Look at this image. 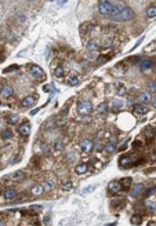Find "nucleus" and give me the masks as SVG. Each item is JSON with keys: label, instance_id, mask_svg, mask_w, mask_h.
I'll use <instances>...</instances> for the list:
<instances>
[{"label": "nucleus", "instance_id": "f257e3e1", "mask_svg": "<svg viewBox=\"0 0 156 226\" xmlns=\"http://www.w3.org/2000/svg\"><path fill=\"white\" fill-rule=\"evenodd\" d=\"M76 109H78V113L80 116H88L91 110H93V105H91L90 101H80L76 106Z\"/></svg>", "mask_w": 156, "mask_h": 226}, {"label": "nucleus", "instance_id": "f03ea898", "mask_svg": "<svg viewBox=\"0 0 156 226\" xmlns=\"http://www.w3.org/2000/svg\"><path fill=\"white\" fill-rule=\"evenodd\" d=\"M133 18H134V11H133L130 7H123V10L120 11V15H119V19L120 21H131Z\"/></svg>", "mask_w": 156, "mask_h": 226}, {"label": "nucleus", "instance_id": "7ed1b4c3", "mask_svg": "<svg viewBox=\"0 0 156 226\" xmlns=\"http://www.w3.org/2000/svg\"><path fill=\"white\" fill-rule=\"evenodd\" d=\"M112 7H113V4H112L111 2L102 0V2H99V3H98V11L101 12L102 15H109V12H111Z\"/></svg>", "mask_w": 156, "mask_h": 226}, {"label": "nucleus", "instance_id": "20e7f679", "mask_svg": "<svg viewBox=\"0 0 156 226\" xmlns=\"http://www.w3.org/2000/svg\"><path fill=\"white\" fill-rule=\"evenodd\" d=\"M80 149L84 153H90L94 149V142L91 139H83L80 142Z\"/></svg>", "mask_w": 156, "mask_h": 226}, {"label": "nucleus", "instance_id": "39448f33", "mask_svg": "<svg viewBox=\"0 0 156 226\" xmlns=\"http://www.w3.org/2000/svg\"><path fill=\"white\" fill-rule=\"evenodd\" d=\"M108 189H109V192H111L112 194H115V196H117V194L122 192V186H120V183H119V182H116V181H112L111 183L108 185Z\"/></svg>", "mask_w": 156, "mask_h": 226}, {"label": "nucleus", "instance_id": "423d86ee", "mask_svg": "<svg viewBox=\"0 0 156 226\" xmlns=\"http://www.w3.org/2000/svg\"><path fill=\"white\" fill-rule=\"evenodd\" d=\"M144 190H145L144 183H137L134 187H133V190H131V193H130V196H131L133 199H135V197H138Z\"/></svg>", "mask_w": 156, "mask_h": 226}, {"label": "nucleus", "instance_id": "0eeeda50", "mask_svg": "<svg viewBox=\"0 0 156 226\" xmlns=\"http://www.w3.org/2000/svg\"><path fill=\"white\" fill-rule=\"evenodd\" d=\"M30 76H32L33 79H40L43 76L42 68L37 66V65H32V66H30Z\"/></svg>", "mask_w": 156, "mask_h": 226}, {"label": "nucleus", "instance_id": "6e6552de", "mask_svg": "<svg viewBox=\"0 0 156 226\" xmlns=\"http://www.w3.org/2000/svg\"><path fill=\"white\" fill-rule=\"evenodd\" d=\"M124 6H120V4H117V6H113L111 10V12H109V17L112 18V19H119V15H120V11L123 10Z\"/></svg>", "mask_w": 156, "mask_h": 226}, {"label": "nucleus", "instance_id": "1a4fd4ad", "mask_svg": "<svg viewBox=\"0 0 156 226\" xmlns=\"http://www.w3.org/2000/svg\"><path fill=\"white\" fill-rule=\"evenodd\" d=\"M120 167L122 168H129V167L133 166V161H131V157L130 156H123V157H120Z\"/></svg>", "mask_w": 156, "mask_h": 226}, {"label": "nucleus", "instance_id": "9d476101", "mask_svg": "<svg viewBox=\"0 0 156 226\" xmlns=\"http://www.w3.org/2000/svg\"><path fill=\"white\" fill-rule=\"evenodd\" d=\"M43 193H44V190H43L42 185H35V186L30 189V194H32V196H35V197L42 196Z\"/></svg>", "mask_w": 156, "mask_h": 226}, {"label": "nucleus", "instance_id": "9b49d317", "mask_svg": "<svg viewBox=\"0 0 156 226\" xmlns=\"http://www.w3.org/2000/svg\"><path fill=\"white\" fill-rule=\"evenodd\" d=\"M36 102V98L33 95H28L26 98L22 99V106L24 108H29V106H33V104Z\"/></svg>", "mask_w": 156, "mask_h": 226}, {"label": "nucleus", "instance_id": "f8f14e48", "mask_svg": "<svg viewBox=\"0 0 156 226\" xmlns=\"http://www.w3.org/2000/svg\"><path fill=\"white\" fill-rule=\"evenodd\" d=\"M75 171H76V174H86L88 171V164H86V163H80V164H78V166L75 167Z\"/></svg>", "mask_w": 156, "mask_h": 226}, {"label": "nucleus", "instance_id": "ddd939ff", "mask_svg": "<svg viewBox=\"0 0 156 226\" xmlns=\"http://www.w3.org/2000/svg\"><path fill=\"white\" fill-rule=\"evenodd\" d=\"M15 197H17V190H15V189H11V187L6 189V192H4V199L6 200H14Z\"/></svg>", "mask_w": 156, "mask_h": 226}, {"label": "nucleus", "instance_id": "4468645a", "mask_svg": "<svg viewBox=\"0 0 156 226\" xmlns=\"http://www.w3.org/2000/svg\"><path fill=\"white\" fill-rule=\"evenodd\" d=\"M120 183V186H122V189H124V190H127L130 186L133 185V179L130 178V176H126V178H123L122 181L119 182Z\"/></svg>", "mask_w": 156, "mask_h": 226}, {"label": "nucleus", "instance_id": "2eb2a0df", "mask_svg": "<svg viewBox=\"0 0 156 226\" xmlns=\"http://www.w3.org/2000/svg\"><path fill=\"white\" fill-rule=\"evenodd\" d=\"M138 101L141 102V105L142 104H148L149 101H152V97H151L149 92H142V94L138 95Z\"/></svg>", "mask_w": 156, "mask_h": 226}, {"label": "nucleus", "instance_id": "dca6fc26", "mask_svg": "<svg viewBox=\"0 0 156 226\" xmlns=\"http://www.w3.org/2000/svg\"><path fill=\"white\" fill-rule=\"evenodd\" d=\"M134 113H137V115H145V113L148 112V108L145 106V105H141V104H138V105H134Z\"/></svg>", "mask_w": 156, "mask_h": 226}, {"label": "nucleus", "instance_id": "f3484780", "mask_svg": "<svg viewBox=\"0 0 156 226\" xmlns=\"http://www.w3.org/2000/svg\"><path fill=\"white\" fill-rule=\"evenodd\" d=\"M30 132V125L28 124V123H24V124L19 127V134L22 135V137H28Z\"/></svg>", "mask_w": 156, "mask_h": 226}, {"label": "nucleus", "instance_id": "a211bd4d", "mask_svg": "<svg viewBox=\"0 0 156 226\" xmlns=\"http://www.w3.org/2000/svg\"><path fill=\"white\" fill-rule=\"evenodd\" d=\"M12 94H14V90H12V87H11V86H4L3 88H2V95L6 97V98L11 97Z\"/></svg>", "mask_w": 156, "mask_h": 226}, {"label": "nucleus", "instance_id": "6ab92c4d", "mask_svg": "<svg viewBox=\"0 0 156 226\" xmlns=\"http://www.w3.org/2000/svg\"><path fill=\"white\" fill-rule=\"evenodd\" d=\"M104 150H105L106 153H113L115 150H116V143H115V141L106 143V145L104 146Z\"/></svg>", "mask_w": 156, "mask_h": 226}, {"label": "nucleus", "instance_id": "aec40b11", "mask_svg": "<svg viewBox=\"0 0 156 226\" xmlns=\"http://www.w3.org/2000/svg\"><path fill=\"white\" fill-rule=\"evenodd\" d=\"M153 66V61L152 60H147V61H142L141 65H140V69L141 70H147V69H151Z\"/></svg>", "mask_w": 156, "mask_h": 226}, {"label": "nucleus", "instance_id": "412c9836", "mask_svg": "<svg viewBox=\"0 0 156 226\" xmlns=\"http://www.w3.org/2000/svg\"><path fill=\"white\" fill-rule=\"evenodd\" d=\"M24 176H25V173H24V171H15L14 174L9 175L7 178H11V179H14V181H18V179H22Z\"/></svg>", "mask_w": 156, "mask_h": 226}, {"label": "nucleus", "instance_id": "4be33fe9", "mask_svg": "<svg viewBox=\"0 0 156 226\" xmlns=\"http://www.w3.org/2000/svg\"><path fill=\"white\" fill-rule=\"evenodd\" d=\"M87 50L91 51V53L97 51V50H98V43H97L95 40H90V42L87 43Z\"/></svg>", "mask_w": 156, "mask_h": 226}, {"label": "nucleus", "instance_id": "5701e85b", "mask_svg": "<svg viewBox=\"0 0 156 226\" xmlns=\"http://www.w3.org/2000/svg\"><path fill=\"white\" fill-rule=\"evenodd\" d=\"M130 222L133 223V225H141L142 223V217L141 215H133L131 218H130Z\"/></svg>", "mask_w": 156, "mask_h": 226}, {"label": "nucleus", "instance_id": "b1692460", "mask_svg": "<svg viewBox=\"0 0 156 226\" xmlns=\"http://www.w3.org/2000/svg\"><path fill=\"white\" fill-rule=\"evenodd\" d=\"M0 135H2V139H11V138H12V131L7 128V130L2 131V134H0Z\"/></svg>", "mask_w": 156, "mask_h": 226}, {"label": "nucleus", "instance_id": "393cba45", "mask_svg": "<svg viewBox=\"0 0 156 226\" xmlns=\"http://www.w3.org/2000/svg\"><path fill=\"white\" fill-rule=\"evenodd\" d=\"M64 73H65V70H64L62 66H57V68L54 69V76H55V77H62Z\"/></svg>", "mask_w": 156, "mask_h": 226}, {"label": "nucleus", "instance_id": "a878e982", "mask_svg": "<svg viewBox=\"0 0 156 226\" xmlns=\"http://www.w3.org/2000/svg\"><path fill=\"white\" fill-rule=\"evenodd\" d=\"M145 208L148 210V212H149V214H153V212H155V203H153V201H147V204H145Z\"/></svg>", "mask_w": 156, "mask_h": 226}, {"label": "nucleus", "instance_id": "bb28decb", "mask_svg": "<svg viewBox=\"0 0 156 226\" xmlns=\"http://www.w3.org/2000/svg\"><path fill=\"white\" fill-rule=\"evenodd\" d=\"M145 135L148 137V139H153V137H155V131H153V128L147 127V130H145Z\"/></svg>", "mask_w": 156, "mask_h": 226}, {"label": "nucleus", "instance_id": "cd10ccee", "mask_svg": "<svg viewBox=\"0 0 156 226\" xmlns=\"http://www.w3.org/2000/svg\"><path fill=\"white\" fill-rule=\"evenodd\" d=\"M106 110H108V105H106L105 102H102V104L98 105V113H101V115H105Z\"/></svg>", "mask_w": 156, "mask_h": 226}, {"label": "nucleus", "instance_id": "c85d7f7f", "mask_svg": "<svg viewBox=\"0 0 156 226\" xmlns=\"http://www.w3.org/2000/svg\"><path fill=\"white\" fill-rule=\"evenodd\" d=\"M7 122H9V124H17V123L19 122V116L18 115H12V116H10L9 117V120H7Z\"/></svg>", "mask_w": 156, "mask_h": 226}, {"label": "nucleus", "instance_id": "c756f323", "mask_svg": "<svg viewBox=\"0 0 156 226\" xmlns=\"http://www.w3.org/2000/svg\"><path fill=\"white\" fill-rule=\"evenodd\" d=\"M147 15H148V18H155V15H156V9H155V7H153V6L148 7Z\"/></svg>", "mask_w": 156, "mask_h": 226}, {"label": "nucleus", "instance_id": "7c9ffc66", "mask_svg": "<svg viewBox=\"0 0 156 226\" xmlns=\"http://www.w3.org/2000/svg\"><path fill=\"white\" fill-rule=\"evenodd\" d=\"M62 189H64V190H71V189H72V182H71V181L62 182Z\"/></svg>", "mask_w": 156, "mask_h": 226}, {"label": "nucleus", "instance_id": "2f4dec72", "mask_svg": "<svg viewBox=\"0 0 156 226\" xmlns=\"http://www.w3.org/2000/svg\"><path fill=\"white\" fill-rule=\"evenodd\" d=\"M68 83H69V86H78V84H79V79L75 77V76H73V77H69L68 79Z\"/></svg>", "mask_w": 156, "mask_h": 226}, {"label": "nucleus", "instance_id": "473e14b6", "mask_svg": "<svg viewBox=\"0 0 156 226\" xmlns=\"http://www.w3.org/2000/svg\"><path fill=\"white\" fill-rule=\"evenodd\" d=\"M42 187L44 192H50L53 189V183L51 182H44V185H42Z\"/></svg>", "mask_w": 156, "mask_h": 226}, {"label": "nucleus", "instance_id": "72a5a7b5", "mask_svg": "<svg viewBox=\"0 0 156 226\" xmlns=\"http://www.w3.org/2000/svg\"><path fill=\"white\" fill-rule=\"evenodd\" d=\"M142 193H144V196L145 197H149V196H152V194L153 193H155V187H149V189H148V190H144V192H142Z\"/></svg>", "mask_w": 156, "mask_h": 226}, {"label": "nucleus", "instance_id": "f704fd0d", "mask_svg": "<svg viewBox=\"0 0 156 226\" xmlns=\"http://www.w3.org/2000/svg\"><path fill=\"white\" fill-rule=\"evenodd\" d=\"M149 94H155V91H156V86H155V83L153 81H151L149 83Z\"/></svg>", "mask_w": 156, "mask_h": 226}, {"label": "nucleus", "instance_id": "c9c22d12", "mask_svg": "<svg viewBox=\"0 0 156 226\" xmlns=\"http://www.w3.org/2000/svg\"><path fill=\"white\" fill-rule=\"evenodd\" d=\"M53 149H54V150H61V149H62V143L61 142H54V145H53Z\"/></svg>", "mask_w": 156, "mask_h": 226}, {"label": "nucleus", "instance_id": "e433bc0d", "mask_svg": "<svg viewBox=\"0 0 156 226\" xmlns=\"http://www.w3.org/2000/svg\"><path fill=\"white\" fill-rule=\"evenodd\" d=\"M126 94V88H124L123 86H119V88H117V95H124Z\"/></svg>", "mask_w": 156, "mask_h": 226}, {"label": "nucleus", "instance_id": "4c0bfd02", "mask_svg": "<svg viewBox=\"0 0 156 226\" xmlns=\"http://www.w3.org/2000/svg\"><path fill=\"white\" fill-rule=\"evenodd\" d=\"M42 152L44 153V155L48 156V155H50V148H48L47 145H43V146H42Z\"/></svg>", "mask_w": 156, "mask_h": 226}, {"label": "nucleus", "instance_id": "58836bf2", "mask_svg": "<svg viewBox=\"0 0 156 226\" xmlns=\"http://www.w3.org/2000/svg\"><path fill=\"white\" fill-rule=\"evenodd\" d=\"M75 157H76V156L73 155V153H69V155L66 156V160H68V163H72V161L75 160Z\"/></svg>", "mask_w": 156, "mask_h": 226}, {"label": "nucleus", "instance_id": "ea45409f", "mask_svg": "<svg viewBox=\"0 0 156 226\" xmlns=\"http://www.w3.org/2000/svg\"><path fill=\"white\" fill-rule=\"evenodd\" d=\"M50 217H48V215H46V217L44 218H43V223H44V226H48V225H50Z\"/></svg>", "mask_w": 156, "mask_h": 226}, {"label": "nucleus", "instance_id": "a19ab883", "mask_svg": "<svg viewBox=\"0 0 156 226\" xmlns=\"http://www.w3.org/2000/svg\"><path fill=\"white\" fill-rule=\"evenodd\" d=\"M15 69H18V66H17V65L9 66V68H6V69H4V73H7V72H10V70H15Z\"/></svg>", "mask_w": 156, "mask_h": 226}, {"label": "nucleus", "instance_id": "79ce46f5", "mask_svg": "<svg viewBox=\"0 0 156 226\" xmlns=\"http://www.w3.org/2000/svg\"><path fill=\"white\" fill-rule=\"evenodd\" d=\"M91 190H94V186H90V187H86V189H83V192H81V193L86 194V193H88V192H91Z\"/></svg>", "mask_w": 156, "mask_h": 226}, {"label": "nucleus", "instance_id": "37998d69", "mask_svg": "<svg viewBox=\"0 0 156 226\" xmlns=\"http://www.w3.org/2000/svg\"><path fill=\"white\" fill-rule=\"evenodd\" d=\"M68 110H69V106H65L62 109V112H61V116L60 117H64V115H66V113H68Z\"/></svg>", "mask_w": 156, "mask_h": 226}, {"label": "nucleus", "instance_id": "c03bdc74", "mask_svg": "<svg viewBox=\"0 0 156 226\" xmlns=\"http://www.w3.org/2000/svg\"><path fill=\"white\" fill-rule=\"evenodd\" d=\"M39 110H40V108H36V109H33V110H30V115H32V116H33V115H36V113H37V112H39Z\"/></svg>", "mask_w": 156, "mask_h": 226}, {"label": "nucleus", "instance_id": "a18cd8bd", "mask_svg": "<svg viewBox=\"0 0 156 226\" xmlns=\"http://www.w3.org/2000/svg\"><path fill=\"white\" fill-rule=\"evenodd\" d=\"M43 90H44V91H50L51 87L50 86H44V87H43Z\"/></svg>", "mask_w": 156, "mask_h": 226}, {"label": "nucleus", "instance_id": "49530a36", "mask_svg": "<svg viewBox=\"0 0 156 226\" xmlns=\"http://www.w3.org/2000/svg\"><path fill=\"white\" fill-rule=\"evenodd\" d=\"M3 225H4V223H3V222H0V226H3Z\"/></svg>", "mask_w": 156, "mask_h": 226}, {"label": "nucleus", "instance_id": "de8ad7c7", "mask_svg": "<svg viewBox=\"0 0 156 226\" xmlns=\"http://www.w3.org/2000/svg\"><path fill=\"white\" fill-rule=\"evenodd\" d=\"M2 61H3V58H2V56H0V62H2Z\"/></svg>", "mask_w": 156, "mask_h": 226}, {"label": "nucleus", "instance_id": "09e8293b", "mask_svg": "<svg viewBox=\"0 0 156 226\" xmlns=\"http://www.w3.org/2000/svg\"><path fill=\"white\" fill-rule=\"evenodd\" d=\"M0 170H2V164H0Z\"/></svg>", "mask_w": 156, "mask_h": 226}]
</instances>
